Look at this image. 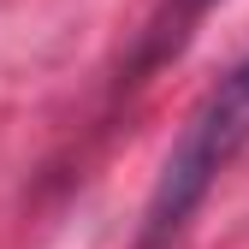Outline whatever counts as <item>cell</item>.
Returning <instances> with one entry per match:
<instances>
[{
  "instance_id": "cell-1",
  "label": "cell",
  "mask_w": 249,
  "mask_h": 249,
  "mask_svg": "<svg viewBox=\"0 0 249 249\" xmlns=\"http://www.w3.org/2000/svg\"><path fill=\"white\" fill-rule=\"evenodd\" d=\"M243 148H249V53L202 95L190 124L178 131L160 178H154L148 213H142V249H160L166 237H178L184 220H190L202 208V196L213 190V178H220Z\"/></svg>"
},
{
  "instance_id": "cell-2",
  "label": "cell",
  "mask_w": 249,
  "mask_h": 249,
  "mask_svg": "<svg viewBox=\"0 0 249 249\" xmlns=\"http://www.w3.org/2000/svg\"><path fill=\"white\" fill-rule=\"evenodd\" d=\"M208 6H213V0H166L160 18L142 30V48H137V59H131V83H137L142 71H154L166 53H178V48H184V36H190V24H196Z\"/></svg>"
}]
</instances>
